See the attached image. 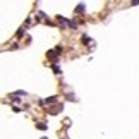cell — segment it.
<instances>
[{"instance_id":"2","label":"cell","mask_w":139,"mask_h":139,"mask_svg":"<svg viewBox=\"0 0 139 139\" xmlns=\"http://www.w3.org/2000/svg\"><path fill=\"white\" fill-rule=\"evenodd\" d=\"M81 41H82V45H89L91 40L88 38V34H82V38H81Z\"/></svg>"},{"instance_id":"3","label":"cell","mask_w":139,"mask_h":139,"mask_svg":"<svg viewBox=\"0 0 139 139\" xmlns=\"http://www.w3.org/2000/svg\"><path fill=\"white\" fill-rule=\"evenodd\" d=\"M52 69H53V72H55V74H60V72H62V70H60V67L57 65V64H53V65H52Z\"/></svg>"},{"instance_id":"5","label":"cell","mask_w":139,"mask_h":139,"mask_svg":"<svg viewBox=\"0 0 139 139\" xmlns=\"http://www.w3.org/2000/svg\"><path fill=\"white\" fill-rule=\"evenodd\" d=\"M16 36H17V38H22V36H24V28H21V29L16 33Z\"/></svg>"},{"instance_id":"4","label":"cell","mask_w":139,"mask_h":139,"mask_svg":"<svg viewBox=\"0 0 139 139\" xmlns=\"http://www.w3.org/2000/svg\"><path fill=\"white\" fill-rule=\"evenodd\" d=\"M55 101H57V96H50L45 100V103H55Z\"/></svg>"},{"instance_id":"1","label":"cell","mask_w":139,"mask_h":139,"mask_svg":"<svg viewBox=\"0 0 139 139\" xmlns=\"http://www.w3.org/2000/svg\"><path fill=\"white\" fill-rule=\"evenodd\" d=\"M47 57H48L50 60H53V62H57V59H59V52H57V50H48V52H47Z\"/></svg>"},{"instance_id":"8","label":"cell","mask_w":139,"mask_h":139,"mask_svg":"<svg viewBox=\"0 0 139 139\" xmlns=\"http://www.w3.org/2000/svg\"><path fill=\"white\" fill-rule=\"evenodd\" d=\"M69 26L70 28H77V22L76 21H69Z\"/></svg>"},{"instance_id":"7","label":"cell","mask_w":139,"mask_h":139,"mask_svg":"<svg viewBox=\"0 0 139 139\" xmlns=\"http://www.w3.org/2000/svg\"><path fill=\"white\" fill-rule=\"evenodd\" d=\"M76 12H84V4H79V5L76 7Z\"/></svg>"},{"instance_id":"6","label":"cell","mask_w":139,"mask_h":139,"mask_svg":"<svg viewBox=\"0 0 139 139\" xmlns=\"http://www.w3.org/2000/svg\"><path fill=\"white\" fill-rule=\"evenodd\" d=\"M36 127H38L40 130H47V124H43V122H40V124H38Z\"/></svg>"},{"instance_id":"9","label":"cell","mask_w":139,"mask_h":139,"mask_svg":"<svg viewBox=\"0 0 139 139\" xmlns=\"http://www.w3.org/2000/svg\"><path fill=\"white\" fill-rule=\"evenodd\" d=\"M130 4H132V5H139V0H132Z\"/></svg>"}]
</instances>
